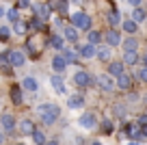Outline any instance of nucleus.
Returning a JSON list of instances; mask_svg holds the SVG:
<instances>
[{
	"instance_id": "8fccbe9b",
	"label": "nucleus",
	"mask_w": 147,
	"mask_h": 145,
	"mask_svg": "<svg viewBox=\"0 0 147 145\" xmlns=\"http://www.w3.org/2000/svg\"><path fill=\"white\" fill-rule=\"evenodd\" d=\"M18 145H24V143H18Z\"/></svg>"
},
{
	"instance_id": "ea45409f",
	"label": "nucleus",
	"mask_w": 147,
	"mask_h": 145,
	"mask_svg": "<svg viewBox=\"0 0 147 145\" xmlns=\"http://www.w3.org/2000/svg\"><path fill=\"white\" fill-rule=\"evenodd\" d=\"M136 123H138V126H147V115H141Z\"/></svg>"
},
{
	"instance_id": "393cba45",
	"label": "nucleus",
	"mask_w": 147,
	"mask_h": 145,
	"mask_svg": "<svg viewBox=\"0 0 147 145\" xmlns=\"http://www.w3.org/2000/svg\"><path fill=\"white\" fill-rule=\"evenodd\" d=\"M50 45L54 48V50H63V37H59V35H52L50 37Z\"/></svg>"
},
{
	"instance_id": "f704fd0d",
	"label": "nucleus",
	"mask_w": 147,
	"mask_h": 145,
	"mask_svg": "<svg viewBox=\"0 0 147 145\" xmlns=\"http://www.w3.org/2000/svg\"><path fill=\"white\" fill-rule=\"evenodd\" d=\"M9 35H11L9 26H0V39H9Z\"/></svg>"
},
{
	"instance_id": "423d86ee",
	"label": "nucleus",
	"mask_w": 147,
	"mask_h": 145,
	"mask_svg": "<svg viewBox=\"0 0 147 145\" xmlns=\"http://www.w3.org/2000/svg\"><path fill=\"white\" fill-rule=\"evenodd\" d=\"M78 123L84 128V130H91V128H95L97 121H95V115H93V113H84L82 117L78 119Z\"/></svg>"
},
{
	"instance_id": "9b49d317",
	"label": "nucleus",
	"mask_w": 147,
	"mask_h": 145,
	"mask_svg": "<svg viewBox=\"0 0 147 145\" xmlns=\"http://www.w3.org/2000/svg\"><path fill=\"white\" fill-rule=\"evenodd\" d=\"M117 87H119V89H123V91H128L130 87H132V76H130V74H121V76H117Z\"/></svg>"
},
{
	"instance_id": "9d476101",
	"label": "nucleus",
	"mask_w": 147,
	"mask_h": 145,
	"mask_svg": "<svg viewBox=\"0 0 147 145\" xmlns=\"http://www.w3.org/2000/svg\"><path fill=\"white\" fill-rule=\"evenodd\" d=\"M67 106L69 108H80V106H84V95L80 93H74L67 98Z\"/></svg>"
},
{
	"instance_id": "bb28decb",
	"label": "nucleus",
	"mask_w": 147,
	"mask_h": 145,
	"mask_svg": "<svg viewBox=\"0 0 147 145\" xmlns=\"http://www.w3.org/2000/svg\"><path fill=\"white\" fill-rule=\"evenodd\" d=\"M37 87H39V85H37V80L32 76L24 78V89H26V91H37Z\"/></svg>"
},
{
	"instance_id": "1a4fd4ad",
	"label": "nucleus",
	"mask_w": 147,
	"mask_h": 145,
	"mask_svg": "<svg viewBox=\"0 0 147 145\" xmlns=\"http://www.w3.org/2000/svg\"><path fill=\"white\" fill-rule=\"evenodd\" d=\"M0 123H2V128H5L7 132H15V119H13V115L5 113L2 117H0Z\"/></svg>"
},
{
	"instance_id": "2eb2a0df",
	"label": "nucleus",
	"mask_w": 147,
	"mask_h": 145,
	"mask_svg": "<svg viewBox=\"0 0 147 145\" xmlns=\"http://www.w3.org/2000/svg\"><path fill=\"white\" fill-rule=\"evenodd\" d=\"M65 39L67 41H71V43H76V41H78V28L76 26H65Z\"/></svg>"
},
{
	"instance_id": "5701e85b",
	"label": "nucleus",
	"mask_w": 147,
	"mask_h": 145,
	"mask_svg": "<svg viewBox=\"0 0 147 145\" xmlns=\"http://www.w3.org/2000/svg\"><path fill=\"white\" fill-rule=\"evenodd\" d=\"M119 22H121L119 11H110V13H108V24H110L113 28H117V26H119Z\"/></svg>"
},
{
	"instance_id": "6e6552de",
	"label": "nucleus",
	"mask_w": 147,
	"mask_h": 145,
	"mask_svg": "<svg viewBox=\"0 0 147 145\" xmlns=\"http://www.w3.org/2000/svg\"><path fill=\"white\" fill-rule=\"evenodd\" d=\"M80 56H82V59H93V56H97V50H95V45H93V43H89V41H87V43H84L82 45V48H80Z\"/></svg>"
},
{
	"instance_id": "7ed1b4c3",
	"label": "nucleus",
	"mask_w": 147,
	"mask_h": 145,
	"mask_svg": "<svg viewBox=\"0 0 147 145\" xmlns=\"http://www.w3.org/2000/svg\"><path fill=\"white\" fill-rule=\"evenodd\" d=\"M97 87H100L102 91H113L117 87V80H115V76H110V74H100V76H97Z\"/></svg>"
},
{
	"instance_id": "c756f323",
	"label": "nucleus",
	"mask_w": 147,
	"mask_h": 145,
	"mask_svg": "<svg viewBox=\"0 0 147 145\" xmlns=\"http://www.w3.org/2000/svg\"><path fill=\"white\" fill-rule=\"evenodd\" d=\"M97 59L100 61H110V48H100V50H97Z\"/></svg>"
},
{
	"instance_id": "f8f14e48",
	"label": "nucleus",
	"mask_w": 147,
	"mask_h": 145,
	"mask_svg": "<svg viewBox=\"0 0 147 145\" xmlns=\"http://www.w3.org/2000/svg\"><path fill=\"white\" fill-rule=\"evenodd\" d=\"M9 59H11V65L13 67H22L24 65V52H20V50H13V52H9Z\"/></svg>"
},
{
	"instance_id": "3c124183",
	"label": "nucleus",
	"mask_w": 147,
	"mask_h": 145,
	"mask_svg": "<svg viewBox=\"0 0 147 145\" xmlns=\"http://www.w3.org/2000/svg\"><path fill=\"white\" fill-rule=\"evenodd\" d=\"M145 115H147V110H145Z\"/></svg>"
},
{
	"instance_id": "a19ab883",
	"label": "nucleus",
	"mask_w": 147,
	"mask_h": 145,
	"mask_svg": "<svg viewBox=\"0 0 147 145\" xmlns=\"http://www.w3.org/2000/svg\"><path fill=\"white\" fill-rule=\"evenodd\" d=\"M141 139H147V126H141Z\"/></svg>"
},
{
	"instance_id": "c85d7f7f",
	"label": "nucleus",
	"mask_w": 147,
	"mask_h": 145,
	"mask_svg": "<svg viewBox=\"0 0 147 145\" xmlns=\"http://www.w3.org/2000/svg\"><path fill=\"white\" fill-rule=\"evenodd\" d=\"M123 48H125V52H136L138 43H136L134 39H125V41H123Z\"/></svg>"
},
{
	"instance_id": "f257e3e1",
	"label": "nucleus",
	"mask_w": 147,
	"mask_h": 145,
	"mask_svg": "<svg viewBox=\"0 0 147 145\" xmlns=\"http://www.w3.org/2000/svg\"><path fill=\"white\" fill-rule=\"evenodd\" d=\"M37 113H39V117H41V121L46 123V126H50V123H54L56 119H59L61 108L56 104H41L37 108Z\"/></svg>"
},
{
	"instance_id": "412c9836",
	"label": "nucleus",
	"mask_w": 147,
	"mask_h": 145,
	"mask_svg": "<svg viewBox=\"0 0 147 145\" xmlns=\"http://www.w3.org/2000/svg\"><path fill=\"white\" fill-rule=\"evenodd\" d=\"M121 26H123V30L128 33V35H134V33H136V28H138V24L134 22V20H125Z\"/></svg>"
},
{
	"instance_id": "39448f33",
	"label": "nucleus",
	"mask_w": 147,
	"mask_h": 145,
	"mask_svg": "<svg viewBox=\"0 0 147 145\" xmlns=\"http://www.w3.org/2000/svg\"><path fill=\"white\" fill-rule=\"evenodd\" d=\"M74 82L78 87H89L93 80H91V74L89 72H82V69H80V72H76V76H74Z\"/></svg>"
},
{
	"instance_id": "37998d69",
	"label": "nucleus",
	"mask_w": 147,
	"mask_h": 145,
	"mask_svg": "<svg viewBox=\"0 0 147 145\" xmlns=\"http://www.w3.org/2000/svg\"><path fill=\"white\" fill-rule=\"evenodd\" d=\"M46 145H59V141H50V143H46Z\"/></svg>"
},
{
	"instance_id": "cd10ccee",
	"label": "nucleus",
	"mask_w": 147,
	"mask_h": 145,
	"mask_svg": "<svg viewBox=\"0 0 147 145\" xmlns=\"http://www.w3.org/2000/svg\"><path fill=\"white\" fill-rule=\"evenodd\" d=\"M32 141H35L37 145H46V134H43L41 130H35L32 132Z\"/></svg>"
},
{
	"instance_id": "dca6fc26",
	"label": "nucleus",
	"mask_w": 147,
	"mask_h": 145,
	"mask_svg": "<svg viewBox=\"0 0 147 145\" xmlns=\"http://www.w3.org/2000/svg\"><path fill=\"white\" fill-rule=\"evenodd\" d=\"M125 134H128L130 139H141V126H138V123H130V126L125 128Z\"/></svg>"
},
{
	"instance_id": "f03ea898",
	"label": "nucleus",
	"mask_w": 147,
	"mask_h": 145,
	"mask_svg": "<svg viewBox=\"0 0 147 145\" xmlns=\"http://www.w3.org/2000/svg\"><path fill=\"white\" fill-rule=\"evenodd\" d=\"M71 24L76 28H80V30H91V18H89L87 13H82V11L71 15Z\"/></svg>"
},
{
	"instance_id": "7c9ffc66",
	"label": "nucleus",
	"mask_w": 147,
	"mask_h": 145,
	"mask_svg": "<svg viewBox=\"0 0 147 145\" xmlns=\"http://www.w3.org/2000/svg\"><path fill=\"white\" fill-rule=\"evenodd\" d=\"M63 59L67 61V63H76L78 56H76V52H74V50H63Z\"/></svg>"
},
{
	"instance_id": "aec40b11",
	"label": "nucleus",
	"mask_w": 147,
	"mask_h": 145,
	"mask_svg": "<svg viewBox=\"0 0 147 145\" xmlns=\"http://www.w3.org/2000/svg\"><path fill=\"white\" fill-rule=\"evenodd\" d=\"M0 69H5V72H11V59H9V52H0Z\"/></svg>"
},
{
	"instance_id": "6ab92c4d",
	"label": "nucleus",
	"mask_w": 147,
	"mask_h": 145,
	"mask_svg": "<svg viewBox=\"0 0 147 145\" xmlns=\"http://www.w3.org/2000/svg\"><path fill=\"white\" fill-rule=\"evenodd\" d=\"M11 100H13V104H22V89L18 85L11 87Z\"/></svg>"
},
{
	"instance_id": "c03bdc74",
	"label": "nucleus",
	"mask_w": 147,
	"mask_h": 145,
	"mask_svg": "<svg viewBox=\"0 0 147 145\" xmlns=\"http://www.w3.org/2000/svg\"><path fill=\"white\" fill-rule=\"evenodd\" d=\"M2 141H5V134H2V132H0V143H2Z\"/></svg>"
},
{
	"instance_id": "2f4dec72",
	"label": "nucleus",
	"mask_w": 147,
	"mask_h": 145,
	"mask_svg": "<svg viewBox=\"0 0 147 145\" xmlns=\"http://www.w3.org/2000/svg\"><path fill=\"white\" fill-rule=\"evenodd\" d=\"M7 18H9V22H20V13H18V7H15V9H9L7 11Z\"/></svg>"
},
{
	"instance_id": "473e14b6",
	"label": "nucleus",
	"mask_w": 147,
	"mask_h": 145,
	"mask_svg": "<svg viewBox=\"0 0 147 145\" xmlns=\"http://www.w3.org/2000/svg\"><path fill=\"white\" fill-rule=\"evenodd\" d=\"M13 26H15V33H18V35H24V33H26V26H28V24H26V22H15Z\"/></svg>"
},
{
	"instance_id": "79ce46f5",
	"label": "nucleus",
	"mask_w": 147,
	"mask_h": 145,
	"mask_svg": "<svg viewBox=\"0 0 147 145\" xmlns=\"http://www.w3.org/2000/svg\"><path fill=\"white\" fill-rule=\"evenodd\" d=\"M130 5H132V7H134V9H136V7H138V5H141V0H130Z\"/></svg>"
},
{
	"instance_id": "f3484780",
	"label": "nucleus",
	"mask_w": 147,
	"mask_h": 145,
	"mask_svg": "<svg viewBox=\"0 0 147 145\" xmlns=\"http://www.w3.org/2000/svg\"><path fill=\"white\" fill-rule=\"evenodd\" d=\"M52 67H54V72H63V69L67 67V61H65L63 56H54V59H52Z\"/></svg>"
},
{
	"instance_id": "49530a36",
	"label": "nucleus",
	"mask_w": 147,
	"mask_h": 145,
	"mask_svg": "<svg viewBox=\"0 0 147 145\" xmlns=\"http://www.w3.org/2000/svg\"><path fill=\"white\" fill-rule=\"evenodd\" d=\"M130 145H141V143H136V141H132V143H130Z\"/></svg>"
},
{
	"instance_id": "0eeeda50",
	"label": "nucleus",
	"mask_w": 147,
	"mask_h": 145,
	"mask_svg": "<svg viewBox=\"0 0 147 145\" xmlns=\"http://www.w3.org/2000/svg\"><path fill=\"white\" fill-rule=\"evenodd\" d=\"M123 61H110V63H108V74H110V76H121V74H123Z\"/></svg>"
},
{
	"instance_id": "4be33fe9",
	"label": "nucleus",
	"mask_w": 147,
	"mask_h": 145,
	"mask_svg": "<svg viewBox=\"0 0 147 145\" xmlns=\"http://www.w3.org/2000/svg\"><path fill=\"white\" fill-rule=\"evenodd\" d=\"M123 63L125 65H136L138 63V52H125L123 54Z\"/></svg>"
},
{
	"instance_id": "58836bf2",
	"label": "nucleus",
	"mask_w": 147,
	"mask_h": 145,
	"mask_svg": "<svg viewBox=\"0 0 147 145\" xmlns=\"http://www.w3.org/2000/svg\"><path fill=\"white\" fill-rule=\"evenodd\" d=\"M138 78H141L143 82H147V67H143L141 72H138Z\"/></svg>"
},
{
	"instance_id": "09e8293b",
	"label": "nucleus",
	"mask_w": 147,
	"mask_h": 145,
	"mask_svg": "<svg viewBox=\"0 0 147 145\" xmlns=\"http://www.w3.org/2000/svg\"><path fill=\"white\" fill-rule=\"evenodd\" d=\"M93 145H102V143H97V141H95V143H93Z\"/></svg>"
},
{
	"instance_id": "a878e982",
	"label": "nucleus",
	"mask_w": 147,
	"mask_h": 145,
	"mask_svg": "<svg viewBox=\"0 0 147 145\" xmlns=\"http://www.w3.org/2000/svg\"><path fill=\"white\" fill-rule=\"evenodd\" d=\"M87 41H89V43H93V45H95V43H100V41H102V33H100V30H89Z\"/></svg>"
},
{
	"instance_id": "72a5a7b5",
	"label": "nucleus",
	"mask_w": 147,
	"mask_h": 145,
	"mask_svg": "<svg viewBox=\"0 0 147 145\" xmlns=\"http://www.w3.org/2000/svg\"><path fill=\"white\" fill-rule=\"evenodd\" d=\"M56 11H59V13H67V0H59V7H56Z\"/></svg>"
},
{
	"instance_id": "a211bd4d",
	"label": "nucleus",
	"mask_w": 147,
	"mask_h": 145,
	"mask_svg": "<svg viewBox=\"0 0 147 145\" xmlns=\"http://www.w3.org/2000/svg\"><path fill=\"white\" fill-rule=\"evenodd\" d=\"M50 82H52V87H54V89L59 91V93H65V85H63V78H61L59 74H56V76H52V78H50Z\"/></svg>"
},
{
	"instance_id": "4c0bfd02",
	"label": "nucleus",
	"mask_w": 147,
	"mask_h": 145,
	"mask_svg": "<svg viewBox=\"0 0 147 145\" xmlns=\"http://www.w3.org/2000/svg\"><path fill=\"white\" fill-rule=\"evenodd\" d=\"M30 26L32 28H41V20H39V18H32L30 20Z\"/></svg>"
},
{
	"instance_id": "b1692460",
	"label": "nucleus",
	"mask_w": 147,
	"mask_h": 145,
	"mask_svg": "<svg viewBox=\"0 0 147 145\" xmlns=\"http://www.w3.org/2000/svg\"><path fill=\"white\" fill-rule=\"evenodd\" d=\"M130 20H134V22H143V20H147V13H145V11H143V9H138V7H136V9H134L132 11V18H130Z\"/></svg>"
},
{
	"instance_id": "20e7f679",
	"label": "nucleus",
	"mask_w": 147,
	"mask_h": 145,
	"mask_svg": "<svg viewBox=\"0 0 147 145\" xmlns=\"http://www.w3.org/2000/svg\"><path fill=\"white\" fill-rule=\"evenodd\" d=\"M104 39H106V43H108L110 48H115V45L121 43V37H119V33H117V28H110V30H106V33H104Z\"/></svg>"
},
{
	"instance_id": "ddd939ff",
	"label": "nucleus",
	"mask_w": 147,
	"mask_h": 145,
	"mask_svg": "<svg viewBox=\"0 0 147 145\" xmlns=\"http://www.w3.org/2000/svg\"><path fill=\"white\" fill-rule=\"evenodd\" d=\"M35 13H37V18H39V20H48V18H50V13H52V9L48 5H37L35 7Z\"/></svg>"
},
{
	"instance_id": "e433bc0d",
	"label": "nucleus",
	"mask_w": 147,
	"mask_h": 145,
	"mask_svg": "<svg viewBox=\"0 0 147 145\" xmlns=\"http://www.w3.org/2000/svg\"><path fill=\"white\" fill-rule=\"evenodd\" d=\"M28 7H30L28 0H18V9H28Z\"/></svg>"
},
{
	"instance_id": "de8ad7c7",
	"label": "nucleus",
	"mask_w": 147,
	"mask_h": 145,
	"mask_svg": "<svg viewBox=\"0 0 147 145\" xmlns=\"http://www.w3.org/2000/svg\"><path fill=\"white\" fill-rule=\"evenodd\" d=\"M143 61H145V67H147V54H145V59H143Z\"/></svg>"
},
{
	"instance_id": "a18cd8bd",
	"label": "nucleus",
	"mask_w": 147,
	"mask_h": 145,
	"mask_svg": "<svg viewBox=\"0 0 147 145\" xmlns=\"http://www.w3.org/2000/svg\"><path fill=\"white\" fill-rule=\"evenodd\" d=\"M2 15H5V9H2V7H0V18H2Z\"/></svg>"
},
{
	"instance_id": "4468645a",
	"label": "nucleus",
	"mask_w": 147,
	"mask_h": 145,
	"mask_svg": "<svg viewBox=\"0 0 147 145\" xmlns=\"http://www.w3.org/2000/svg\"><path fill=\"white\" fill-rule=\"evenodd\" d=\"M18 128H20V132H22V134H32V132H35V123H32L30 119H22Z\"/></svg>"
},
{
	"instance_id": "c9c22d12",
	"label": "nucleus",
	"mask_w": 147,
	"mask_h": 145,
	"mask_svg": "<svg viewBox=\"0 0 147 145\" xmlns=\"http://www.w3.org/2000/svg\"><path fill=\"white\" fill-rule=\"evenodd\" d=\"M102 128H104L106 134H110V132H113V123H110L108 119H104V121H102Z\"/></svg>"
}]
</instances>
